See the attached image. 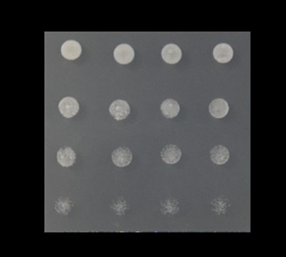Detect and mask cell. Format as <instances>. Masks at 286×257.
<instances>
[{"label":"cell","instance_id":"cell-1","mask_svg":"<svg viewBox=\"0 0 286 257\" xmlns=\"http://www.w3.org/2000/svg\"><path fill=\"white\" fill-rule=\"evenodd\" d=\"M114 57L121 64H128L135 58V51L129 44L122 43L115 49Z\"/></svg>","mask_w":286,"mask_h":257},{"label":"cell","instance_id":"cell-2","mask_svg":"<svg viewBox=\"0 0 286 257\" xmlns=\"http://www.w3.org/2000/svg\"><path fill=\"white\" fill-rule=\"evenodd\" d=\"M109 113L116 121H123L130 113V108L127 102L123 100H117L109 106Z\"/></svg>","mask_w":286,"mask_h":257},{"label":"cell","instance_id":"cell-3","mask_svg":"<svg viewBox=\"0 0 286 257\" xmlns=\"http://www.w3.org/2000/svg\"><path fill=\"white\" fill-rule=\"evenodd\" d=\"M58 108L60 113L67 118V119H71L74 115L77 114L78 110H79V104L78 102L71 97H67L63 98L59 104H58Z\"/></svg>","mask_w":286,"mask_h":257},{"label":"cell","instance_id":"cell-4","mask_svg":"<svg viewBox=\"0 0 286 257\" xmlns=\"http://www.w3.org/2000/svg\"><path fill=\"white\" fill-rule=\"evenodd\" d=\"M112 161L120 168L126 167L133 161V153L127 147H119L113 151Z\"/></svg>","mask_w":286,"mask_h":257},{"label":"cell","instance_id":"cell-5","mask_svg":"<svg viewBox=\"0 0 286 257\" xmlns=\"http://www.w3.org/2000/svg\"><path fill=\"white\" fill-rule=\"evenodd\" d=\"M162 58L169 64H176L182 58V51L175 43L166 44L162 50Z\"/></svg>","mask_w":286,"mask_h":257},{"label":"cell","instance_id":"cell-6","mask_svg":"<svg viewBox=\"0 0 286 257\" xmlns=\"http://www.w3.org/2000/svg\"><path fill=\"white\" fill-rule=\"evenodd\" d=\"M234 52L231 45L225 42L217 44L213 50V56L215 60L220 63H227L231 60Z\"/></svg>","mask_w":286,"mask_h":257},{"label":"cell","instance_id":"cell-7","mask_svg":"<svg viewBox=\"0 0 286 257\" xmlns=\"http://www.w3.org/2000/svg\"><path fill=\"white\" fill-rule=\"evenodd\" d=\"M82 48L76 41H67L61 46V54L69 60H75L81 55Z\"/></svg>","mask_w":286,"mask_h":257},{"label":"cell","instance_id":"cell-8","mask_svg":"<svg viewBox=\"0 0 286 257\" xmlns=\"http://www.w3.org/2000/svg\"><path fill=\"white\" fill-rule=\"evenodd\" d=\"M182 157V151L176 145H166L161 151V158L164 162L173 165L180 161Z\"/></svg>","mask_w":286,"mask_h":257},{"label":"cell","instance_id":"cell-9","mask_svg":"<svg viewBox=\"0 0 286 257\" xmlns=\"http://www.w3.org/2000/svg\"><path fill=\"white\" fill-rule=\"evenodd\" d=\"M209 112L215 119H222L224 118L228 111L229 106L228 103L223 99H215L209 105Z\"/></svg>","mask_w":286,"mask_h":257},{"label":"cell","instance_id":"cell-10","mask_svg":"<svg viewBox=\"0 0 286 257\" xmlns=\"http://www.w3.org/2000/svg\"><path fill=\"white\" fill-rule=\"evenodd\" d=\"M58 163L64 168L71 167L76 160V153L70 147L58 150L56 155Z\"/></svg>","mask_w":286,"mask_h":257},{"label":"cell","instance_id":"cell-11","mask_svg":"<svg viewBox=\"0 0 286 257\" xmlns=\"http://www.w3.org/2000/svg\"><path fill=\"white\" fill-rule=\"evenodd\" d=\"M229 151L222 145H216L210 151L211 161L216 165H224L229 160Z\"/></svg>","mask_w":286,"mask_h":257},{"label":"cell","instance_id":"cell-12","mask_svg":"<svg viewBox=\"0 0 286 257\" xmlns=\"http://www.w3.org/2000/svg\"><path fill=\"white\" fill-rule=\"evenodd\" d=\"M160 109L165 118L173 119L176 118L180 112V105L173 99H167L161 104Z\"/></svg>","mask_w":286,"mask_h":257},{"label":"cell","instance_id":"cell-13","mask_svg":"<svg viewBox=\"0 0 286 257\" xmlns=\"http://www.w3.org/2000/svg\"><path fill=\"white\" fill-rule=\"evenodd\" d=\"M72 207V204L69 201V198L60 199L55 203V210L61 214H68Z\"/></svg>","mask_w":286,"mask_h":257}]
</instances>
